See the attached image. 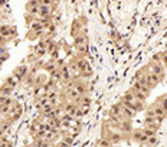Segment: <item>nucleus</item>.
<instances>
[{
    "label": "nucleus",
    "mask_w": 167,
    "mask_h": 147,
    "mask_svg": "<svg viewBox=\"0 0 167 147\" xmlns=\"http://www.w3.org/2000/svg\"><path fill=\"white\" fill-rule=\"evenodd\" d=\"M52 3H53V0H42V1H40V4H43V6H49V7H51Z\"/></svg>",
    "instance_id": "23"
},
{
    "label": "nucleus",
    "mask_w": 167,
    "mask_h": 147,
    "mask_svg": "<svg viewBox=\"0 0 167 147\" xmlns=\"http://www.w3.org/2000/svg\"><path fill=\"white\" fill-rule=\"evenodd\" d=\"M111 115L112 117H118V118H123V115H121V104H115V105H112L111 107Z\"/></svg>",
    "instance_id": "7"
},
{
    "label": "nucleus",
    "mask_w": 167,
    "mask_h": 147,
    "mask_svg": "<svg viewBox=\"0 0 167 147\" xmlns=\"http://www.w3.org/2000/svg\"><path fill=\"white\" fill-rule=\"evenodd\" d=\"M48 102H49V100H48V97H43V98H42L40 101L38 102V107H39V108H42V107H43V105H46Z\"/></svg>",
    "instance_id": "19"
},
{
    "label": "nucleus",
    "mask_w": 167,
    "mask_h": 147,
    "mask_svg": "<svg viewBox=\"0 0 167 147\" xmlns=\"http://www.w3.org/2000/svg\"><path fill=\"white\" fill-rule=\"evenodd\" d=\"M77 108H78V105H75L74 102H68L67 105H65V111H67V114L72 115V117H74V113H75Z\"/></svg>",
    "instance_id": "9"
},
{
    "label": "nucleus",
    "mask_w": 167,
    "mask_h": 147,
    "mask_svg": "<svg viewBox=\"0 0 167 147\" xmlns=\"http://www.w3.org/2000/svg\"><path fill=\"white\" fill-rule=\"evenodd\" d=\"M43 54H45L43 49H38V52H36V55H38V56H42Z\"/></svg>",
    "instance_id": "26"
},
{
    "label": "nucleus",
    "mask_w": 167,
    "mask_h": 147,
    "mask_svg": "<svg viewBox=\"0 0 167 147\" xmlns=\"http://www.w3.org/2000/svg\"><path fill=\"white\" fill-rule=\"evenodd\" d=\"M82 115H84V113H82V110L78 107V108L75 110V113H74V118H79V117H82Z\"/></svg>",
    "instance_id": "20"
},
{
    "label": "nucleus",
    "mask_w": 167,
    "mask_h": 147,
    "mask_svg": "<svg viewBox=\"0 0 167 147\" xmlns=\"http://www.w3.org/2000/svg\"><path fill=\"white\" fill-rule=\"evenodd\" d=\"M124 101H125V102H131V104L135 101V98H134V95H133V92H131V91H128V92L124 95Z\"/></svg>",
    "instance_id": "15"
},
{
    "label": "nucleus",
    "mask_w": 167,
    "mask_h": 147,
    "mask_svg": "<svg viewBox=\"0 0 167 147\" xmlns=\"http://www.w3.org/2000/svg\"><path fill=\"white\" fill-rule=\"evenodd\" d=\"M38 1H39V3H40V1H42V0H38Z\"/></svg>",
    "instance_id": "28"
},
{
    "label": "nucleus",
    "mask_w": 167,
    "mask_h": 147,
    "mask_svg": "<svg viewBox=\"0 0 167 147\" xmlns=\"http://www.w3.org/2000/svg\"><path fill=\"white\" fill-rule=\"evenodd\" d=\"M143 136V131L141 130H135V133H134V140H137V141H140V138Z\"/></svg>",
    "instance_id": "18"
},
{
    "label": "nucleus",
    "mask_w": 167,
    "mask_h": 147,
    "mask_svg": "<svg viewBox=\"0 0 167 147\" xmlns=\"http://www.w3.org/2000/svg\"><path fill=\"white\" fill-rule=\"evenodd\" d=\"M51 75H52L53 78H61V75H59V69H56V68L51 72Z\"/></svg>",
    "instance_id": "21"
},
{
    "label": "nucleus",
    "mask_w": 167,
    "mask_h": 147,
    "mask_svg": "<svg viewBox=\"0 0 167 147\" xmlns=\"http://www.w3.org/2000/svg\"><path fill=\"white\" fill-rule=\"evenodd\" d=\"M82 45H85V36L77 35L75 36V46H82Z\"/></svg>",
    "instance_id": "11"
},
{
    "label": "nucleus",
    "mask_w": 167,
    "mask_h": 147,
    "mask_svg": "<svg viewBox=\"0 0 167 147\" xmlns=\"http://www.w3.org/2000/svg\"><path fill=\"white\" fill-rule=\"evenodd\" d=\"M64 141L67 143L68 146H71V144H72V141H74V137H65V138H64Z\"/></svg>",
    "instance_id": "24"
},
{
    "label": "nucleus",
    "mask_w": 167,
    "mask_h": 147,
    "mask_svg": "<svg viewBox=\"0 0 167 147\" xmlns=\"http://www.w3.org/2000/svg\"><path fill=\"white\" fill-rule=\"evenodd\" d=\"M147 141H148V144H150V146H156V144H157V138H156V136L147 137Z\"/></svg>",
    "instance_id": "17"
},
{
    "label": "nucleus",
    "mask_w": 167,
    "mask_h": 147,
    "mask_svg": "<svg viewBox=\"0 0 167 147\" xmlns=\"http://www.w3.org/2000/svg\"><path fill=\"white\" fill-rule=\"evenodd\" d=\"M3 136V130H0V137Z\"/></svg>",
    "instance_id": "27"
},
{
    "label": "nucleus",
    "mask_w": 167,
    "mask_h": 147,
    "mask_svg": "<svg viewBox=\"0 0 167 147\" xmlns=\"http://www.w3.org/2000/svg\"><path fill=\"white\" fill-rule=\"evenodd\" d=\"M6 85H9V87H12V88H14L16 87V84H17V81H16V78L12 75V77H9V78L6 79V82H4Z\"/></svg>",
    "instance_id": "14"
},
{
    "label": "nucleus",
    "mask_w": 167,
    "mask_h": 147,
    "mask_svg": "<svg viewBox=\"0 0 167 147\" xmlns=\"http://www.w3.org/2000/svg\"><path fill=\"white\" fill-rule=\"evenodd\" d=\"M39 6H40V3H39L38 0H29V1H27V6H26V7H27V13L32 14V16L38 14Z\"/></svg>",
    "instance_id": "3"
},
{
    "label": "nucleus",
    "mask_w": 167,
    "mask_h": 147,
    "mask_svg": "<svg viewBox=\"0 0 167 147\" xmlns=\"http://www.w3.org/2000/svg\"><path fill=\"white\" fill-rule=\"evenodd\" d=\"M6 54V48L4 46H0V56H3Z\"/></svg>",
    "instance_id": "25"
},
{
    "label": "nucleus",
    "mask_w": 167,
    "mask_h": 147,
    "mask_svg": "<svg viewBox=\"0 0 167 147\" xmlns=\"http://www.w3.org/2000/svg\"><path fill=\"white\" fill-rule=\"evenodd\" d=\"M45 68L48 69V71H53V69H55V64H53V62H51V64H46V65H45Z\"/></svg>",
    "instance_id": "22"
},
{
    "label": "nucleus",
    "mask_w": 167,
    "mask_h": 147,
    "mask_svg": "<svg viewBox=\"0 0 167 147\" xmlns=\"http://www.w3.org/2000/svg\"><path fill=\"white\" fill-rule=\"evenodd\" d=\"M51 7L49 6H43V4H40L39 6V10H38V14H39V17H43V19H49L51 20Z\"/></svg>",
    "instance_id": "4"
},
{
    "label": "nucleus",
    "mask_w": 167,
    "mask_h": 147,
    "mask_svg": "<svg viewBox=\"0 0 167 147\" xmlns=\"http://www.w3.org/2000/svg\"><path fill=\"white\" fill-rule=\"evenodd\" d=\"M121 115H123V118H131V117L135 115V111H134L133 108L124 107L123 104H121Z\"/></svg>",
    "instance_id": "6"
},
{
    "label": "nucleus",
    "mask_w": 167,
    "mask_h": 147,
    "mask_svg": "<svg viewBox=\"0 0 167 147\" xmlns=\"http://www.w3.org/2000/svg\"><path fill=\"white\" fill-rule=\"evenodd\" d=\"M144 77H145V85H147L148 88H154L157 84L161 81V79L158 78L157 75H154L153 72H150V74H144Z\"/></svg>",
    "instance_id": "1"
},
{
    "label": "nucleus",
    "mask_w": 167,
    "mask_h": 147,
    "mask_svg": "<svg viewBox=\"0 0 167 147\" xmlns=\"http://www.w3.org/2000/svg\"><path fill=\"white\" fill-rule=\"evenodd\" d=\"M77 68H78L79 72H82V71H85V69L88 68V64H87V61L84 59V58H79V59H77Z\"/></svg>",
    "instance_id": "8"
},
{
    "label": "nucleus",
    "mask_w": 167,
    "mask_h": 147,
    "mask_svg": "<svg viewBox=\"0 0 167 147\" xmlns=\"http://www.w3.org/2000/svg\"><path fill=\"white\" fill-rule=\"evenodd\" d=\"M12 92H13V88H12V87H9V85H6V84H4V85L0 88V94H1V95H4V97H9Z\"/></svg>",
    "instance_id": "10"
},
{
    "label": "nucleus",
    "mask_w": 167,
    "mask_h": 147,
    "mask_svg": "<svg viewBox=\"0 0 167 147\" xmlns=\"http://www.w3.org/2000/svg\"><path fill=\"white\" fill-rule=\"evenodd\" d=\"M143 134L147 137H151V136H156V128H148V127H144V130H141Z\"/></svg>",
    "instance_id": "13"
},
{
    "label": "nucleus",
    "mask_w": 167,
    "mask_h": 147,
    "mask_svg": "<svg viewBox=\"0 0 167 147\" xmlns=\"http://www.w3.org/2000/svg\"><path fill=\"white\" fill-rule=\"evenodd\" d=\"M151 72L154 74V75H157L158 78L161 79L163 77H164V69H163V64H157V62H151Z\"/></svg>",
    "instance_id": "2"
},
{
    "label": "nucleus",
    "mask_w": 167,
    "mask_h": 147,
    "mask_svg": "<svg viewBox=\"0 0 167 147\" xmlns=\"http://www.w3.org/2000/svg\"><path fill=\"white\" fill-rule=\"evenodd\" d=\"M7 113H9V105L0 104V114H7Z\"/></svg>",
    "instance_id": "16"
},
{
    "label": "nucleus",
    "mask_w": 167,
    "mask_h": 147,
    "mask_svg": "<svg viewBox=\"0 0 167 147\" xmlns=\"http://www.w3.org/2000/svg\"><path fill=\"white\" fill-rule=\"evenodd\" d=\"M112 143L110 141V140H107V138H101V140H98L97 141V146L98 147H110Z\"/></svg>",
    "instance_id": "12"
},
{
    "label": "nucleus",
    "mask_w": 167,
    "mask_h": 147,
    "mask_svg": "<svg viewBox=\"0 0 167 147\" xmlns=\"http://www.w3.org/2000/svg\"><path fill=\"white\" fill-rule=\"evenodd\" d=\"M59 75H61V79L64 81V82H68V81H71L72 79V75L69 74V68L68 67H64V68L59 71Z\"/></svg>",
    "instance_id": "5"
}]
</instances>
